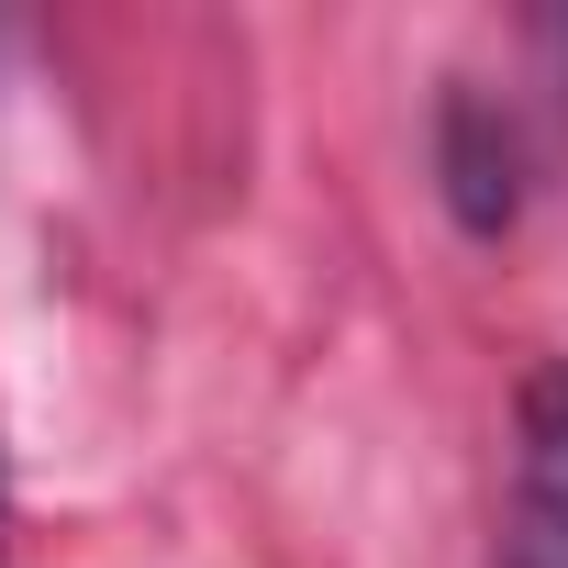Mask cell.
<instances>
[{
    "label": "cell",
    "instance_id": "obj_1",
    "mask_svg": "<svg viewBox=\"0 0 568 568\" xmlns=\"http://www.w3.org/2000/svg\"><path fill=\"white\" fill-rule=\"evenodd\" d=\"M501 568H568V357H535L524 390H513Z\"/></svg>",
    "mask_w": 568,
    "mask_h": 568
},
{
    "label": "cell",
    "instance_id": "obj_2",
    "mask_svg": "<svg viewBox=\"0 0 568 568\" xmlns=\"http://www.w3.org/2000/svg\"><path fill=\"white\" fill-rule=\"evenodd\" d=\"M0 513H12V490H0Z\"/></svg>",
    "mask_w": 568,
    "mask_h": 568
}]
</instances>
